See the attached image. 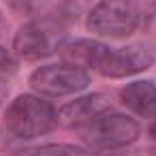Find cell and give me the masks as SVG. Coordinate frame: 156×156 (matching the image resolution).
I'll return each mask as SVG.
<instances>
[{"label": "cell", "mask_w": 156, "mask_h": 156, "mask_svg": "<svg viewBox=\"0 0 156 156\" xmlns=\"http://www.w3.org/2000/svg\"><path fill=\"white\" fill-rule=\"evenodd\" d=\"M5 147H9V135L5 130H0V152H2Z\"/></svg>", "instance_id": "5bb4252c"}, {"label": "cell", "mask_w": 156, "mask_h": 156, "mask_svg": "<svg viewBox=\"0 0 156 156\" xmlns=\"http://www.w3.org/2000/svg\"><path fill=\"white\" fill-rule=\"evenodd\" d=\"M154 60H156L154 47L145 43H137L122 49H107L96 71L105 77H128L139 71H145Z\"/></svg>", "instance_id": "8992f818"}, {"label": "cell", "mask_w": 156, "mask_h": 156, "mask_svg": "<svg viewBox=\"0 0 156 156\" xmlns=\"http://www.w3.org/2000/svg\"><path fill=\"white\" fill-rule=\"evenodd\" d=\"M120 101L133 113L156 120V86L152 81H133L120 90Z\"/></svg>", "instance_id": "9c48e42d"}, {"label": "cell", "mask_w": 156, "mask_h": 156, "mask_svg": "<svg viewBox=\"0 0 156 156\" xmlns=\"http://www.w3.org/2000/svg\"><path fill=\"white\" fill-rule=\"evenodd\" d=\"M15 69H17V62H15L13 54L0 45V79L7 77V75H13Z\"/></svg>", "instance_id": "4fadbf2b"}, {"label": "cell", "mask_w": 156, "mask_h": 156, "mask_svg": "<svg viewBox=\"0 0 156 156\" xmlns=\"http://www.w3.org/2000/svg\"><path fill=\"white\" fill-rule=\"evenodd\" d=\"M5 124L15 139H37L58 126V111L41 96L22 94L9 105Z\"/></svg>", "instance_id": "6da1fadb"}, {"label": "cell", "mask_w": 156, "mask_h": 156, "mask_svg": "<svg viewBox=\"0 0 156 156\" xmlns=\"http://www.w3.org/2000/svg\"><path fill=\"white\" fill-rule=\"evenodd\" d=\"M7 2L20 15H39L51 5V0H7Z\"/></svg>", "instance_id": "7c38bea8"}, {"label": "cell", "mask_w": 156, "mask_h": 156, "mask_svg": "<svg viewBox=\"0 0 156 156\" xmlns=\"http://www.w3.org/2000/svg\"><path fill=\"white\" fill-rule=\"evenodd\" d=\"M90 83L88 71L73 64H49L32 73L30 86L43 96H69L86 90Z\"/></svg>", "instance_id": "5b68a950"}, {"label": "cell", "mask_w": 156, "mask_h": 156, "mask_svg": "<svg viewBox=\"0 0 156 156\" xmlns=\"http://www.w3.org/2000/svg\"><path fill=\"white\" fill-rule=\"evenodd\" d=\"M150 135H152V137H154V139H156V122H154V124H152V126H150Z\"/></svg>", "instance_id": "2e32d148"}, {"label": "cell", "mask_w": 156, "mask_h": 156, "mask_svg": "<svg viewBox=\"0 0 156 156\" xmlns=\"http://www.w3.org/2000/svg\"><path fill=\"white\" fill-rule=\"evenodd\" d=\"M17 156H96V154L79 145H71V143H49V145L24 150Z\"/></svg>", "instance_id": "30bf717a"}, {"label": "cell", "mask_w": 156, "mask_h": 156, "mask_svg": "<svg viewBox=\"0 0 156 156\" xmlns=\"http://www.w3.org/2000/svg\"><path fill=\"white\" fill-rule=\"evenodd\" d=\"M141 20L139 0H101L88 13V30L105 39H126Z\"/></svg>", "instance_id": "3957f363"}, {"label": "cell", "mask_w": 156, "mask_h": 156, "mask_svg": "<svg viewBox=\"0 0 156 156\" xmlns=\"http://www.w3.org/2000/svg\"><path fill=\"white\" fill-rule=\"evenodd\" d=\"M107 45L92 41V39H77L73 43H64L60 47V56L66 64L79 66V69H98V64L103 62L105 54H107Z\"/></svg>", "instance_id": "ba28073f"}, {"label": "cell", "mask_w": 156, "mask_h": 156, "mask_svg": "<svg viewBox=\"0 0 156 156\" xmlns=\"http://www.w3.org/2000/svg\"><path fill=\"white\" fill-rule=\"evenodd\" d=\"M7 92H9V90H7V83H5L2 79H0V105L5 103V98H7Z\"/></svg>", "instance_id": "9a60e30c"}, {"label": "cell", "mask_w": 156, "mask_h": 156, "mask_svg": "<svg viewBox=\"0 0 156 156\" xmlns=\"http://www.w3.org/2000/svg\"><path fill=\"white\" fill-rule=\"evenodd\" d=\"M81 130H83V141L92 150H115L133 143L139 137V124L133 118L118 111L103 113Z\"/></svg>", "instance_id": "277c9868"}, {"label": "cell", "mask_w": 156, "mask_h": 156, "mask_svg": "<svg viewBox=\"0 0 156 156\" xmlns=\"http://www.w3.org/2000/svg\"><path fill=\"white\" fill-rule=\"evenodd\" d=\"M111 111V103L107 94H88L79 96L58 109V124L66 128H86L103 113Z\"/></svg>", "instance_id": "52a82bcc"}, {"label": "cell", "mask_w": 156, "mask_h": 156, "mask_svg": "<svg viewBox=\"0 0 156 156\" xmlns=\"http://www.w3.org/2000/svg\"><path fill=\"white\" fill-rule=\"evenodd\" d=\"M64 24H60L54 15H39L37 20L20 28L13 41V49L24 60H41L60 51V47L64 45Z\"/></svg>", "instance_id": "7a4b0ae2"}, {"label": "cell", "mask_w": 156, "mask_h": 156, "mask_svg": "<svg viewBox=\"0 0 156 156\" xmlns=\"http://www.w3.org/2000/svg\"><path fill=\"white\" fill-rule=\"evenodd\" d=\"M88 7H90V0H58L56 11L49 13V15H54L60 24L69 26V24L77 22L88 11Z\"/></svg>", "instance_id": "8fae6325"}]
</instances>
